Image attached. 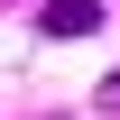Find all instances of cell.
I'll use <instances>...</instances> for the list:
<instances>
[{"instance_id": "cell-1", "label": "cell", "mask_w": 120, "mask_h": 120, "mask_svg": "<svg viewBox=\"0 0 120 120\" xmlns=\"http://www.w3.org/2000/svg\"><path fill=\"white\" fill-rule=\"evenodd\" d=\"M37 28H46V37H92V28H102V0H46Z\"/></svg>"}]
</instances>
